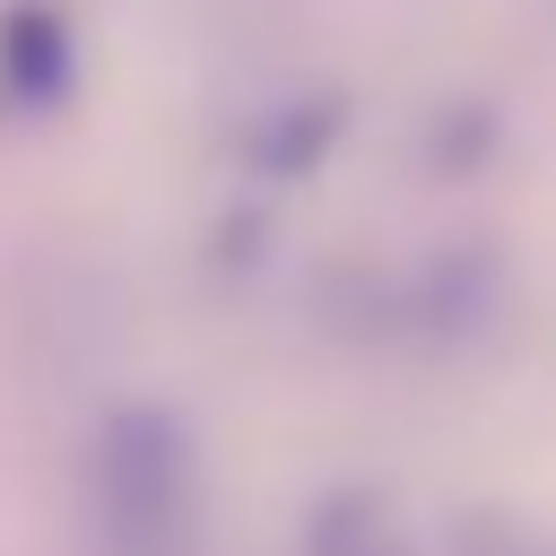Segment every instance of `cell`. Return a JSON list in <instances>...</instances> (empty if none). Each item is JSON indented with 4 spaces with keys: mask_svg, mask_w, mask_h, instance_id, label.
<instances>
[{
    "mask_svg": "<svg viewBox=\"0 0 556 556\" xmlns=\"http://www.w3.org/2000/svg\"><path fill=\"white\" fill-rule=\"evenodd\" d=\"M96 478H104V521L130 556H156L182 530L191 504V443L165 408H122L96 443Z\"/></svg>",
    "mask_w": 556,
    "mask_h": 556,
    "instance_id": "1",
    "label": "cell"
},
{
    "mask_svg": "<svg viewBox=\"0 0 556 556\" xmlns=\"http://www.w3.org/2000/svg\"><path fill=\"white\" fill-rule=\"evenodd\" d=\"M0 78H9L26 104H61V96H70V26H61V9L17 0V9L0 17Z\"/></svg>",
    "mask_w": 556,
    "mask_h": 556,
    "instance_id": "2",
    "label": "cell"
},
{
    "mask_svg": "<svg viewBox=\"0 0 556 556\" xmlns=\"http://www.w3.org/2000/svg\"><path fill=\"white\" fill-rule=\"evenodd\" d=\"M321 122H330V113H295V122H278L261 156H269V165H304V156H321Z\"/></svg>",
    "mask_w": 556,
    "mask_h": 556,
    "instance_id": "3",
    "label": "cell"
},
{
    "mask_svg": "<svg viewBox=\"0 0 556 556\" xmlns=\"http://www.w3.org/2000/svg\"><path fill=\"white\" fill-rule=\"evenodd\" d=\"M330 556H391V547H374V539H356V547H330Z\"/></svg>",
    "mask_w": 556,
    "mask_h": 556,
    "instance_id": "4",
    "label": "cell"
}]
</instances>
